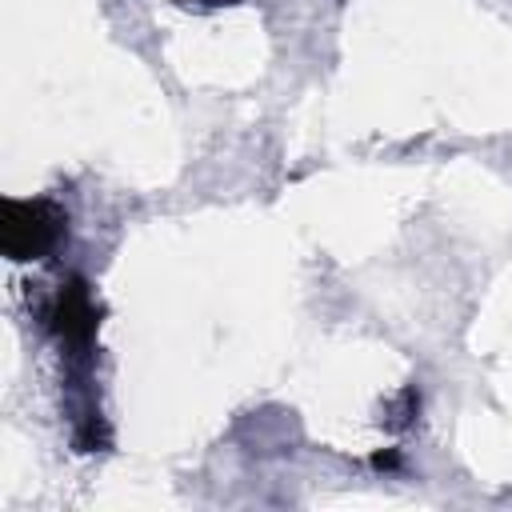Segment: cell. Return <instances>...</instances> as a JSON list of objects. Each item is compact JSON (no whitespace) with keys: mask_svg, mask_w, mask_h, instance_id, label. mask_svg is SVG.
<instances>
[{"mask_svg":"<svg viewBox=\"0 0 512 512\" xmlns=\"http://www.w3.org/2000/svg\"><path fill=\"white\" fill-rule=\"evenodd\" d=\"M52 320H56L60 340H68V344H88L92 332H96V308H92L88 288H84V284H68V288L56 296Z\"/></svg>","mask_w":512,"mask_h":512,"instance_id":"7a4b0ae2","label":"cell"},{"mask_svg":"<svg viewBox=\"0 0 512 512\" xmlns=\"http://www.w3.org/2000/svg\"><path fill=\"white\" fill-rule=\"evenodd\" d=\"M64 236V212L48 200H4L0 244L12 260H36Z\"/></svg>","mask_w":512,"mask_h":512,"instance_id":"6da1fadb","label":"cell"}]
</instances>
